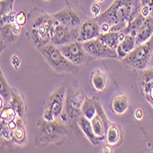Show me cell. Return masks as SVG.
<instances>
[{
  "label": "cell",
  "instance_id": "17",
  "mask_svg": "<svg viewBox=\"0 0 153 153\" xmlns=\"http://www.w3.org/2000/svg\"><path fill=\"white\" fill-rule=\"evenodd\" d=\"M125 35L122 31H109L106 33H101L97 38L107 47L117 50L118 44L125 39Z\"/></svg>",
  "mask_w": 153,
  "mask_h": 153
},
{
  "label": "cell",
  "instance_id": "27",
  "mask_svg": "<svg viewBox=\"0 0 153 153\" xmlns=\"http://www.w3.org/2000/svg\"><path fill=\"white\" fill-rule=\"evenodd\" d=\"M106 140L108 142V144L110 145H116L117 144V142L119 141L120 138V134L118 131L117 127L114 123H111L109 125V127L106 130Z\"/></svg>",
  "mask_w": 153,
  "mask_h": 153
},
{
  "label": "cell",
  "instance_id": "23",
  "mask_svg": "<svg viewBox=\"0 0 153 153\" xmlns=\"http://www.w3.org/2000/svg\"><path fill=\"white\" fill-rule=\"evenodd\" d=\"M145 19L146 18H144L140 13L126 27H125V29H123L120 31H122L125 35H132V36L136 37L137 33L138 32V30H140V27L142 26Z\"/></svg>",
  "mask_w": 153,
  "mask_h": 153
},
{
  "label": "cell",
  "instance_id": "14",
  "mask_svg": "<svg viewBox=\"0 0 153 153\" xmlns=\"http://www.w3.org/2000/svg\"><path fill=\"white\" fill-rule=\"evenodd\" d=\"M100 34H101L100 25L96 21L95 18L92 19H88L85 22H83L80 27L78 41L83 42V41L97 39Z\"/></svg>",
  "mask_w": 153,
  "mask_h": 153
},
{
  "label": "cell",
  "instance_id": "1",
  "mask_svg": "<svg viewBox=\"0 0 153 153\" xmlns=\"http://www.w3.org/2000/svg\"><path fill=\"white\" fill-rule=\"evenodd\" d=\"M140 0H115L95 19L99 25L107 23L112 27L118 23H125L128 26L140 14Z\"/></svg>",
  "mask_w": 153,
  "mask_h": 153
},
{
  "label": "cell",
  "instance_id": "36",
  "mask_svg": "<svg viewBox=\"0 0 153 153\" xmlns=\"http://www.w3.org/2000/svg\"><path fill=\"white\" fill-rule=\"evenodd\" d=\"M111 29V26L108 25L107 23H102L100 24V30H101V33H106L109 32Z\"/></svg>",
  "mask_w": 153,
  "mask_h": 153
},
{
  "label": "cell",
  "instance_id": "38",
  "mask_svg": "<svg viewBox=\"0 0 153 153\" xmlns=\"http://www.w3.org/2000/svg\"><path fill=\"white\" fill-rule=\"evenodd\" d=\"M111 146L112 145H110V144L105 146L104 147V152H112V148H111Z\"/></svg>",
  "mask_w": 153,
  "mask_h": 153
},
{
  "label": "cell",
  "instance_id": "19",
  "mask_svg": "<svg viewBox=\"0 0 153 153\" xmlns=\"http://www.w3.org/2000/svg\"><path fill=\"white\" fill-rule=\"evenodd\" d=\"M19 35L12 30L11 23L1 26V51L5 50L8 45L13 43L18 39Z\"/></svg>",
  "mask_w": 153,
  "mask_h": 153
},
{
  "label": "cell",
  "instance_id": "5",
  "mask_svg": "<svg viewBox=\"0 0 153 153\" xmlns=\"http://www.w3.org/2000/svg\"><path fill=\"white\" fill-rule=\"evenodd\" d=\"M153 54V36L146 42L137 45L126 57L121 59L122 63L134 70L142 71L148 67Z\"/></svg>",
  "mask_w": 153,
  "mask_h": 153
},
{
  "label": "cell",
  "instance_id": "13",
  "mask_svg": "<svg viewBox=\"0 0 153 153\" xmlns=\"http://www.w3.org/2000/svg\"><path fill=\"white\" fill-rule=\"evenodd\" d=\"M52 17L58 23L70 27H78L82 25L81 17L71 7H65L62 10L53 14Z\"/></svg>",
  "mask_w": 153,
  "mask_h": 153
},
{
  "label": "cell",
  "instance_id": "39",
  "mask_svg": "<svg viewBox=\"0 0 153 153\" xmlns=\"http://www.w3.org/2000/svg\"><path fill=\"white\" fill-rule=\"evenodd\" d=\"M96 2H103V1H105V0H95Z\"/></svg>",
  "mask_w": 153,
  "mask_h": 153
},
{
  "label": "cell",
  "instance_id": "30",
  "mask_svg": "<svg viewBox=\"0 0 153 153\" xmlns=\"http://www.w3.org/2000/svg\"><path fill=\"white\" fill-rule=\"evenodd\" d=\"M16 15H17V12L12 11V12L7 14L6 16H2L1 17V26L7 24V23L16 22Z\"/></svg>",
  "mask_w": 153,
  "mask_h": 153
},
{
  "label": "cell",
  "instance_id": "33",
  "mask_svg": "<svg viewBox=\"0 0 153 153\" xmlns=\"http://www.w3.org/2000/svg\"><path fill=\"white\" fill-rule=\"evenodd\" d=\"M90 10H91L93 15L94 16V18H96L101 14V6L99 5L98 2H95V3L92 4V6L90 7Z\"/></svg>",
  "mask_w": 153,
  "mask_h": 153
},
{
  "label": "cell",
  "instance_id": "29",
  "mask_svg": "<svg viewBox=\"0 0 153 153\" xmlns=\"http://www.w3.org/2000/svg\"><path fill=\"white\" fill-rule=\"evenodd\" d=\"M15 0H0V11L1 17L13 11V3Z\"/></svg>",
  "mask_w": 153,
  "mask_h": 153
},
{
  "label": "cell",
  "instance_id": "40",
  "mask_svg": "<svg viewBox=\"0 0 153 153\" xmlns=\"http://www.w3.org/2000/svg\"><path fill=\"white\" fill-rule=\"evenodd\" d=\"M44 1H49V0H44Z\"/></svg>",
  "mask_w": 153,
  "mask_h": 153
},
{
  "label": "cell",
  "instance_id": "12",
  "mask_svg": "<svg viewBox=\"0 0 153 153\" xmlns=\"http://www.w3.org/2000/svg\"><path fill=\"white\" fill-rule=\"evenodd\" d=\"M65 95H66V89L64 86H61L55 90L49 97V101H48L49 108L53 113L55 119L61 118L62 113L65 105Z\"/></svg>",
  "mask_w": 153,
  "mask_h": 153
},
{
  "label": "cell",
  "instance_id": "20",
  "mask_svg": "<svg viewBox=\"0 0 153 153\" xmlns=\"http://www.w3.org/2000/svg\"><path fill=\"white\" fill-rule=\"evenodd\" d=\"M14 111L16 112L17 116L19 117H23L25 114V104L22 97L19 95V94L16 91L12 89V96L9 103L7 104Z\"/></svg>",
  "mask_w": 153,
  "mask_h": 153
},
{
  "label": "cell",
  "instance_id": "7",
  "mask_svg": "<svg viewBox=\"0 0 153 153\" xmlns=\"http://www.w3.org/2000/svg\"><path fill=\"white\" fill-rule=\"evenodd\" d=\"M82 44L85 52L93 58H96V59L112 58V59L120 60L117 52V50L107 47L98 39L83 41V42H82Z\"/></svg>",
  "mask_w": 153,
  "mask_h": 153
},
{
  "label": "cell",
  "instance_id": "16",
  "mask_svg": "<svg viewBox=\"0 0 153 153\" xmlns=\"http://www.w3.org/2000/svg\"><path fill=\"white\" fill-rule=\"evenodd\" d=\"M79 125L80 128L82 129V131L83 132V134L85 135V137L88 138V140L94 146L100 144L101 140L97 137L94 132L93 127H92V124H91V120H89L88 118H86L85 116L81 115L77 121H76Z\"/></svg>",
  "mask_w": 153,
  "mask_h": 153
},
{
  "label": "cell",
  "instance_id": "26",
  "mask_svg": "<svg viewBox=\"0 0 153 153\" xmlns=\"http://www.w3.org/2000/svg\"><path fill=\"white\" fill-rule=\"evenodd\" d=\"M0 96H2L6 104L7 105L12 96V89L9 87L8 83L4 76V74L1 72L0 74Z\"/></svg>",
  "mask_w": 153,
  "mask_h": 153
},
{
  "label": "cell",
  "instance_id": "11",
  "mask_svg": "<svg viewBox=\"0 0 153 153\" xmlns=\"http://www.w3.org/2000/svg\"><path fill=\"white\" fill-rule=\"evenodd\" d=\"M94 99L96 105V115L91 119V124L95 136L102 141L105 140V137L106 136V130L111 123H109V120L107 119L105 111L103 110L98 100H96L95 98Z\"/></svg>",
  "mask_w": 153,
  "mask_h": 153
},
{
  "label": "cell",
  "instance_id": "24",
  "mask_svg": "<svg viewBox=\"0 0 153 153\" xmlns=\"http://www.w3.org/2000/svg\"><path fill=\"white\" fill-rule=\"evenodd\" d=\"M17 122H18V126L17 128L13 130V137L12 140L19 145H22L26 141V129L25 126L22 122L21 117H17Z\"/></svg>",
  "mask_w": 153,
  "mask_h": 153
},
{
  "label": "cell",
  "instance_id": "21",
  "mask_svg": "<svg viewBox=\"0 0 153 153\" xmlns=\"http://www.w3.org/2000/svg\"><path fill=\"white\" fill-rule=\"evenodd\" d=\"M91 82H92L93 87L98 92L105 91L108 85V80H107L106 74L101 70H99V69L95 70V72L94 73Z\"/></svg>",
  "mask_w": 153,
  "mask_h": 153
},
{
  "label": "cell",
  "instance_id": "18",
  "mask_svg": "<svg viewBox=\"0 0 153 153\" xmlns=\"http://www.w3.org/2000/svg\"><path fill=\"white\" fill-rule=\"evenodd\" d=\"M137 47L135 37L132 35H126L125 39L118 44L117 48V52L118 54L119 59H123L127 56V55Z\"/></svg>",
  "mask_w": 153,
  "mask_h": 153
},
{
  "label": "cell",
  "instance_id": "34",
  "mask_svg": "<svg viewBox=\"0 0 153 153\" xmlns=\"http://www.w3.org/2000/svg\"><path fill=\"white\" fill-rule=\"evenodd\" d=\"M10 61H11V64L13 65V67L15 68L16 70H18V69L19 68V66H20V60H19L18 55L13 54Z\"/></svg>",
  "mask_w": 153,
  "mask_h": 153
},
{
  "label": "cell",
  "instance_id": "3",
  "mask_svg": "<svg viewBox=\"0 0 153 153\" xmlns=\"http://www.w3.org/2000/svg\"><path fill=\"white\" fill-rule=\"evenodd\" d=\"M38 134L36 137L37 146H46L62 142L68 134L66 127L58 119L47 121L41 118L38 121Z\"/></svg>",
  "mask_w": 153,
  "mask_h": 153
},
{
  "label": "cell",
  "instance_id": "9",
  "mask_svg": "<svg viewBox=\"0 0 153 153\" xmlns=\"http://www.w3.org/2000/svg\"><path fill=\"white\" fill-rule=\"evenodd\" d=\"M58 49L69 61L75 65L82 64L85 60L86 52L80 41L58 46Z\"/></svg>",
  "mask_w": 153,
  "mask_h": 153
},
{
  "label": "cell",
  "instance_id": "31",
  "mask_svg": "<svg viewBox=\"0 0 153 153\" xmlns=\"http://www.w3.org/2000/svg\"><path fill=\"white\" fill-rule=\"evenodd\" d=\"M1 137L5 138L6 140H11L13 137V130L7 126V125H4L1 126Z\"/></svg>",
  "mask_w": 153,
  "mask_h": 153
},
{
  "label": "cell",
  "instance_id": "4",
  "mask_svg": "<svg viewBox=\"0 0 153 153\" xmlns=\"http://www.w3.org/2000/svg\"><path fill=\"white\" fill-rule=\"evenodd\" d=\"M38 50L55 72L60 74H75L78 72L77 65L69 61L60 51L58 47L52 43L44 45Z\"/></svg>",
  "mask_w": 153,
  "mask_h": 153
},
{
  "label": "cell",
  "instance_id": "28",
  "mask_svg": "<svg viewBox=\"0 0 153 153\" xmlns=\"http://www.w3.org/2000/svg\"><path fill=\"white\" fill-rule=\"evenodd\" d=\"M141 7H140V14L147 18L149 16L153 17V0H140Z\"/></svg>",
  "mask_w": 153,
  "mask_h": 153
},
{
  "label": "cell",
  "instance_id": "6",
  "mask_svg": "<svg viewBox=\"0 0 153 153\" xmlns=\"http://www.w3.org/2000/svg\"><path fill=\"white\" fill-rule=\"evenodd\" d=\"M85 100V96L82 91H77L73 93L65 100L64 109L62 113L61 118L63 121H68V119L76 120L82 115V106Z\"/></svg>",
  "mask_w": 153,
  "mask_h": 153
},
{
  "label": "cell",
  "instance_id": "2",
  "mask_svg": "<svg viewBox=\"0 0 153 153\" xmlns=\"http://www.w3.org/2000/svg\"><path fill=\"white\" fill-rule=\"evenodd\" d=\"M56 24L57 21L53 19L52 15L46 13L38 15L31 22L30 27V39L33 45L39 49L40 47L49 44L51 41Z\"/></svg>",
  "mask_w": 153,
  "mask_h": 153
},
{
  "label": "cell",
  "instance_id": "32",
  "mask_svg": "<svg viewBox=\"0 0 153 153\" xmlns=\"http://www.w3.org/2000/svg\"><path fill=\"white\" fill-rule=\"evenodd\" d=\"M26 22H27V17H26L25 12L22 10L19 11L16 15V23H18L19 25L22 27L26 24Z\"/></svg>",
  "mask_w": 153,
  "mask_h": 153
},
{
  "label": "cell",
  "instance_id": "8",
  "mask_svg": "<svg viewBox=\"0 0 153 153\" xmlns=\"http://www.w3.org/2000/svg\"><path fill=\"white\" fill-rule=\"evenodd\" d=\"M79 31L80 27H70L57 22L56 26H55L51 43L58 47L61 45L75 42V41H78Z\"/></svg>",
  "mask_w": 153,
  "mask_h": 153
},
{
  "label": "cell",
  "instance_id": "15",
  "mask_svg": "<svg viewBox=\"0 0 153 153\" xmlns=\"http://www.w3.org/2000/svg\"><path fill=\"white\" fill-rule=\"evenodd\" d=\"M152 36H153V17L149 16L145 19L142 26L140 27V30H138V32L135 37L137 46L146 42Z\"/></svg>",
  "mask_w": 153,
  "mask_h": 153
},
{
  "label": "cell",
  "instance_id": "10",
  "mask_svg": "<svg viewBox=\"0 0 153 153\" xmlns=\"http://www.w3.org/2000/svg\"><path fill=\"white\" fill-rule=\"evenodd\" d=\"M138 87L141 94L153 108V67H147L138 75Z\"/></svg>",
  "mask_w": 153,
  "mask_h": 153
},
{
  "label": "cell",
  "instance_id": "37",
  "mask_svg": "<svg viewBox=\"0 0 153 153\" xmlns=\"http://www.w3.org/2000/svg\"><path fill=\"white\" fill-rule=\"evenodd\" d=\"M134 116H135V117H136L137 120H141L142 117H143V110H142L141 108H137V109L135 110Z\"/></svg>",
  "mask_w": 153,
  "mask_h": 153
},
{
  "label": "cell",
  "instance_id": "22",
  "mask_svg": "<svg viewBox=\"0 0 153 153\" xmlns=\"http://www.w3.org/2000/svg\"><path fill=\"white\" fill-rule=\"evenodd\" d=\"M128 108V98L125 94L116 96L112 102V109L117 115H123Z\"/></svg>",
  "mask_w": 153,
  "mask_h": 153
},
{
  "label": "cell",
  "instance_id": "35",
  "mask_svg": "<svg viewBox=\"0 0 153 153\" xmlns=\"http://www.w3.org/2000/svg\"><path fill=\"white\" fill-rule=\"evenodd\" d=\"M42 118L45 119V120H47V121H52V120L55 119V117H54L53 113L51 112V110L50 108H48V109H46V110L44 111V113H43V117H42Z\"/></svg>",
  "mask_w": 153,
  "mask_h": 153
},
{
  "label": "cell",
  "instance_id": "25",
  "mask_svg": "<svg viewBox=\"0 0 153 153\" xmlns=\"http://www.w3.org/2000/svg\"><path fill=\"white\" fill-rule=\"evenodd\" d=\"M82 115L91 120L96 115V105L94 99H89L85 97V100L82 106Z\"/></svg>",
  "mask_w": 153,
  "mask_h": 153
}]
</instances>
